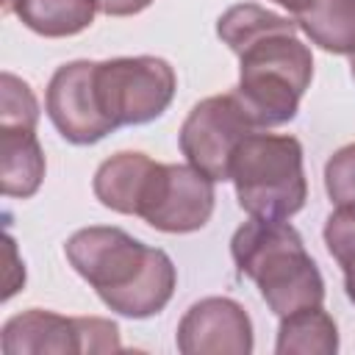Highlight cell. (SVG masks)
I'll list each match as a JSON object with an SVG mask.
<instances>
[{
  "instance_id": "6da1fadb",
  "label": "cell",
  "mask_w": 355,
  "mask_h": 355,
  "mask_svg": "<svg viewBox=\"0 0 355 355\" xmlns=\"http://www.w3.org/2000/svg\"><path fill=\"white\" fill-rule=\"evenodd\" d=\"M219 39L239 55L236 100L255 128L297 116L313 78V55L297 39V22L258 3H236L216 19Z\"/></svg>"
},
{
  "instance_id": "7a4b0ae2",
  "label": "cell",
  "mask_w": 355,
  "mask_h": 355,
  "mask_svg": "<svg viewBox=\"0 0 355 355\" xmlns=\"http://www.w3.org/2000/svg\"><path fill=\"white\" fill-rule=\"evenodd\" d=\"M64 255L97 297L128 319L161 313L178 286L172 258L122 227L92 225L75 230L64 244Z\"/></svg>"
},
{
  "instance_id": "3957f363",
  "label": "cell",
  "mask_w": 355,
  "mask_h": 355,
  "mask_svg": "<svg viewBox=\"0 0 355 355\" xmlns=\"http://www.w3.org/2000/svg\"><path fill=\"white\" fill-rule=\"evenodd\" d=\"M233 263L250 277L275 316L324 302V277L302 236L286 219L250 216L230 239Z\"/></svg>"
},
{
  "instance_id": "277c9868",
  "label": "cell",
  "mask_w": 355,
  "mask_h": 355,
  "mask_svg": "<svg viewBox=\"0 0 355 355\" xmlns=\"http://www.w3.org/2000/svg\"><path fill=\"white\" fill-rule=\"evenodd\" d=\"M230 180L250 216L291 219L308 200L302 144L288 133H247L233 153Z\"/></svg>"
},
{
  "instance_id": "5b68a950",
  "label": "cell",
  "mask_w": 355,
  "mask_h": 355,
  "mask_svg": "<svg viewBox=\"0 0 355 355\" xmlns=\"http://www.w3.org/2000/svg\"><path fill=\"white\" fill-rule=\"evenodd\" d=\"M178 89L169 61L158 55H119L94 61V94L103 116L116 128L158 119Z\"/></svg>"
},
{
  "instance_id": "8992f818",
  "label": "cell",
  "mask_w": 355,
  "mask_h": 355,
  "mask_svg": "<svg viewBox=\"0 0 355 355\" xmlns=\"http://www.w3.org/2000/svg\"><path fill=\"white\" fill-rule=\"evenodd\" d=\"M6 355H97L119 352V327L100 316H61L44 308H31L11 316L0 333Z\"/></svg>"
},
{
  "instance_id": "52a82bcc",
  "label": "cell",
  "mask_w": 355,
  "mask_h": 355,
  "mask_svg": "<svg viewBox=\"0 0 355 355\" xmlns=\"http://www.w3.org/2000/svg\"><path fill=\"white\" fill-rule=\"evenodd\" d=\"M214 183L191 164H158L144 186L139 214L161 233H194L208 225L216 202Z\"/></svg>"
},
{
  "instance_id": "ba28073f",
  "label": "cell",
  "mask_w": 355,
  "mask_h": 355,
  "mask_svg": "<svg viewBox=\"0 0 355 355\" xmlns=\"http://www.w3.org/2000/svg\"><path fill=\"white\" fill-rule=\"evenodd\" d=\"M255 125L236 100V94H214L200 100L180 125L178 141L186 161L211 180H230V161L236 147Z\"/></svg>"
},
{
  "instance_id": "9c48e42d",
  "label": "cell",
  "mask_w": 355,
  "mask_h": 355,
  "mask_svg": "<svg viewBox=\"0 0 355 355\" xmlns=\"http://www.w3.org/2000/svg\"><path fill=\"white\" fill-rule=\"evenodd\" d=\"M44 111L69 144H94L114 133V125L97 105L94 61L86 58L61 64L53 72L44 94Z\"/></svg>"
},
{
  "instance_id": "30bf717a",
  "label": "cell",
  "mask_w": 355,
  "mask_h": 355,
  "mask_svg": "<svg viewBox=\"0 0 355 355\" xmlns=\"http://www.w3.org/2000/svg\"><path fill=\"white\" fill-rule=\"evenodd\" d=\"M175 344L183 355H250L252 319L230 297H205L183 313Z\"/></svg>"
},
{
  "instance_id": "8fae6325",
  "label": "cell",
  "mask_w": 355,
  "mask_h": 355,
  "mask_svg": "<svg viewBox=\"0 0 355 355\" xmlns=\"http://www.w3.org/2000/svg\"><path fill=\"white\" fill-rule=\"evenodd\" d=\"M153 166L155 161L147 153H136V150H125V153L105 158L97 166L94 180H92L94 197L116 214L136 216Z\"/></svg>"
},
{
  "instance_id": "7c38bea8",
  "label": "cell",
  "mask_w": 355,
  "mask_h": 355,
  "mask_svg": "<svg viewBox=\"0 0 355 355\" xmlns=\"http://www.w3.org/2000/svg\"><path fill=\"white\" fill-rule=\"evenodd\" d=\"M44 166L36 130L0 128V183L6 197H33L44 180Z\"/></svg>"
},
{
  "instance_id": "4fadbf2b",
  "label": "cell",
  "mask_w": 355,
  "mask_h": 355,
  "mask_svg": "<svg viewBox=\"0 0 355 355\" xmlns=\"http://www.w3.org/2000/svg\"><path fill=\"white\" fill-rule=\"evenodd\" d=\"M291 14L316 47L336 55L355 53V0H300Z\"/></svg>"
},
{
  "instance_id": "5bb4252c",
  "label": "cell",
  "mask_w": 355,
  "mask_h": 355,
  "mask_svg": "<svg viewBox=\"0 0 355 355\" xmlns=\"http://www.w3.org/2000/svg\"><path fill=\"white\" fill-rule=\"evenodd\" d=\"M277 355H336L338 352V327L322 305L300 308L280 316Z\"/></svg>"
},
{
  "instance_id": "9a60e30c",
  "label": "cell",
  "mask_w": 355,
  "mask_h": 355,
  "mask_svg": "<svg viewBox=\"0 0 355 355\" xmlns=\"http://www.w3.org/2000/svg\"><path fill=\"white\" fill-rule=\"evenodd\" d=\"M97 0H17L14 14L25 28L47 39H64L94 22Z\"/></svg>"
},
{
  "instance_id": "2e32d148",
  "label": "cell",
  "mask_w": 355,
  "mask_h": 355,
  "mask_svg": "<svg viewBox=\"0 0 355 355\" xmlns=\"http://www.w3.org/2000/svg\"><path fill=\"white\" fill-rule=\"evenodd\" d=\"M39 103L33 89L14 72L0 75V128H28L36 130Z\"/></svg>"
},
{
  "instance_id": "e0dca14e",
  "label": "cell",
  "mask_w": 355,
  "mask_h": 355,
  "mask_svg": "<svg viewBox=\"0 0 355 355\" xmlns=\"http://www.w3.org/2000/svg\"><path fill=\"white\" fill-rule=\"evenodd\" d=\"M324 244L327 252L338 261L341 269L355 263V205H336V211L324 222Z\"/></svg>"
},
{
  "instance_id": "ac0fdd59",
  "label": "cell",
  "mask_w": 355,
  "mask_h": 355,
  "mask_svg": "<svg viewBox=\"0 0 355 355\" xmlns=\"http://www.w3.org/2000/svg\"><path fill=\"white\" fill-rule=\"evenodd\" d=\"M324 189L336 205H355V141L338 147L327 158Z\"/></svg>"
},
{
  "instance_id": "d6986e66",
  "label": "cell",
  "mask_w": 355,
  "mask_h": 355,
  "mask_svg": "<svg viewBox=\"0 0 355 355\" xmlns=\"http://www.w3.org/2000/svg\"><path fill=\"white\" fill-rule=\"evenodd\" d=\"M153 0H97V8L108 17H133L144 11Z\"/></svg>"
},
{
  "instance_id": "ffe728a7",
  "label": "cell",
  "mask_w": 355,
  "mask_h": 355,
  "mask_svg": "<svg viewBox=\"0 0 355 355\" xmlns=\"http://www.w3.org/2000/svg\"><path fill=\"white\" fill-rule=\"evenodd\" d=\"M344 291H347V297H349V302L355 305V263L344 269Z\"/></svg>"
},
{
  "instance_id": "44dd1931",
  "label": "cell",
  "mask_w": 355,
  "mask_h": 355,
  "mask_svg": "<svg viewBox=\"0 0 355 355\" xmlns=\"http://www.w3.org/2000/svg\"><path fill=\"white\" fill-rule=\"evenodd\" d=\"M275 3H280L283 8H288V11H294L297 6H300V0H275Z\"/></svg>"
},
{
  "instance_id": "7402d4cb",
  "label": "cell",
  "mask_w": 355,
  "mask_h": 355,
  "mask_svg": "<svg viewBox=\"0 0 355 355\" xmlns=\"http://www.w3.org/2000/svg\"><path fill=\"white\" fill-rule=\"evenodd\" d=\"M14 6H17V0H3V11H6V14L14 11Z\"/></svg>"
},
{
  "instance_id": "603a6c76",
  "label": "cell",
  "mask_w": 355,
  "mask_h": 355,
  "mask_svg": "<svg viewBox=\"0 0 355 355\" xmlns=\"http://www.w3.org/2000/svg\"><path fill=\"white\" fill-rule=\"evenodd\" d=\"M349 72H352V80H355V53H352V58H349Z\"/></svg>"
}]
</instances>
